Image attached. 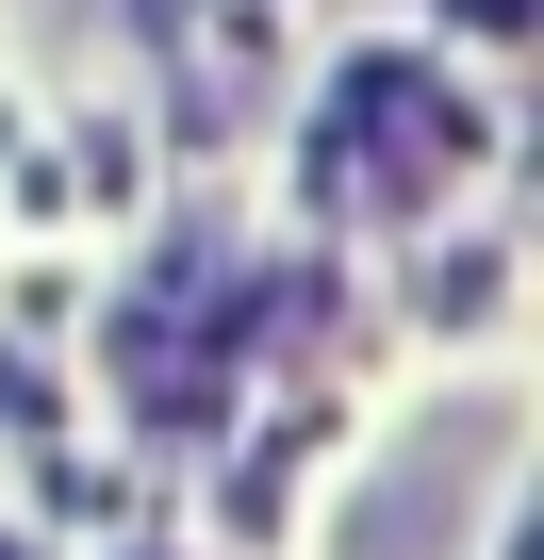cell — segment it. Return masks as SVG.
Listing matches in <instances>:
<instances>
[{
  "label": "cell",
  "mask_w": 544,
  "mask_h": 560,
  "mask_svg": "<svg viewBox=\"0 0 544 560\" xmlns=\"http://www.w3.org/2000/svg\"><path fill=\"white\" fill-rule=\"evenodd\" d=\"M495 429H511V412H445V429L347 511V560H445V544H462V494L495 478Z\"/></svg>",
  "instance_id": "1"
},
{
  "label": "cell",
  "mask_w": 544,
  "mask_h": 560,
  "mask_svg": "<svg viewBox=\"0 0 544 560\" xmlns=\"http://www.w3.org/2000/svg\"><path fill=\"white\" fill-rule=\"evenodd\" d=\"M0 560H34V544H0Z\"/></svg>",
  "instance_id": "2"
}]
</instances>
